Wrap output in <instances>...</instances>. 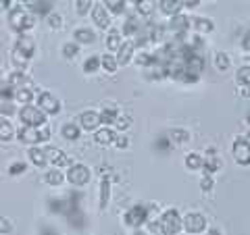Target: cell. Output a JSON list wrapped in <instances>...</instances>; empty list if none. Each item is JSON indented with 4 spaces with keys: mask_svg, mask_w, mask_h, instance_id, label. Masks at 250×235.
Masks as SVG:
<instances>
[{
    "mask_svg": "<svg viewBox=\"0 0 250 235\" xmlns=\"http://www.w3.org/2000/svg\"><path fill=\"white\" fill-rule=\"evenodd\" d=\"M34 15H31L25 6H21V4H17L15 9L11 11V15H9V25L17 31V34H25L27 29H31L34 27Z\"/></svg>",
    "mask_w": 250,
    "mask_h": 235,
    "instance_id": "obj_1",
    "label": "cell"
},
{
    "mask_svg": "<svg viewBox=\"0 0 250 235\" xmlns=\"http://www.w3.org/2000/svg\"><path fill=\"white\" fill-rule=\"evenodd\" d=\"M154 227L159 229L163 235H177L182 229V216H179L177 208H169L161 215V218L154 223Z\"/></svg>",
    "mask_w": 250,
    "mask_h": 235,
    "instance_id": "obj_2",
    "label": "cell"
},
{
    "mask_svg": "<svg viewBox=\"0 0 250 235\" xmlns=\"http://www.w3.org/2000/svg\"><path fill=\"white\" fill-rule=\"evenodd\" d=\"M31 57H34V40L29 36H19L17 44H15V50H13V62L19 69H25Z\"/></svg>",
    "mask_w": 250,
    "mask_h": 235,
    "instance_id": "obj_3",
    "label": "cell"
},
{
    "mask_svg": "<svg viewBox=\"0 0 250 235\" xmlns=\"http://www.w3.org/2000/svg\"><path fill=\"white\" fill-rule=\"evenodd\" d=\"M19 119H21V123L25 125V127H42V125H46V115L40 111V108H36L31 104L21 108Z\"/></svg>",
    "mask_w": 250,
    "mask_h": 235,
    "instance_id": "obj_4",
    "label": "cell"
},
{
    "mask_svg": "<svg viewBox=\"0 0 250 235\" xmlns=\"http://www.w3.org/2000/svg\"><path fill=\"white\" fill-rule=\"evenodd\" d=\"M148 218H150V215H148V208L146 206H142V204H136V206H131L127 213L123 215V221H125V225H129V227H142Z\"/></svg>",
    "mask_w": 250,
    "mask_h": 235,
    "instance_id": "obj_5",
    "label": "cell"
},
{
    "mask_svg": "<svg viewBox=\"0 0 250 235\" xmlns=\"http://www.w3.org/2000/svg\"><path fill=\"white\" fill-rule=\"evenodd\" d=\"M233 158H236L238 164L248 167V162H250V139H248V136L236 137V142H233Z\"/></svg>",
    "mask_w": 250,
    "mask_h": 235,
    "instance_id": "obj_6",
    "label": "cell"
},
{
    "mask_svg": "<svg viewBox=\"0 0 250 235\" xmlns=\"http://www.w3.org/2000/svg\"><path fill=\"white\" fill-rule=\"evenodd\" d=\"M182 227L188 233H202L207 229V216L200 213H190L182 218Z\"/></svg>",
    "mask_w": 250,
    "mask_h": 235,
    "instance_id": "obj_7",
    "label": "cell"
},
{
    "mask_svg": "<svg viewBox=\"0 0 250 235\" xmlns=\"http://www.w3.org/2000/svg\"><path fill=\"white\" fill-rule=\"evenodd\" d=\"M90 169L85 167V164H73L71 169H69V173H67V179H69V183L75 185V187H82V185H88L90 181Z\"/></svg>",
    "mask_w": 250,
    "mask_h": 235,
    "instance_id": "obj_8",
    "label": "cell"
},
{
    "mask_svg": "<svg viewBox=\"0 0 250 235\" xmlns=\"http://www.w3.org/2000/svg\"><path fill=\"white\" fill-rule=\"evenodd\" d=\"M38 104H40V111L46 115H57L61 111V102L57 96H52L50 92H42L40 96H38Z\"/></svg>",
    "mask_w": 250,
    "mask_h": 235,
    "instance_id": "obj_9",
    "label": "cell"
},
{
    "mask_svg": "<svg viewBox=\"0 0 250 235\" xmlns=\"http://www.w3.org/2000/svg\"><path fill=\"white\" fill-rule=\"evenodd\" d=\"M44 156H46V160H50L52 167H57V169H65L71 164V158H69L62 150H57V148H46Z\"/></svg>",
    "mask_w": 250,
    "mask_h": 235,
    "instance_id": "obj_10",
    "label": "cell"
},
{
    "mask_svg": "<svg viewBox=\"0 0 250 235\" xmlns=\"http://www.w3.org/2000/svg\"><path fill=\"white\" fill-rule=\"evenodd\" d=\"M119 54L115 57V60H117V65H127V62L131 60V57H134V50H136V42H131V40H127V42H123L119 48Z\"/></svg>",
    "mask_w": 250,
    "mask_h": 235,
    "instance_id": "obj_11",
    "label": "cell"
},
{
    "mask_svg": "<svg viewBox=\"0 0 250 235\" xmlns=\"http://www.w3.org/2000/svg\"><path fill=\"white\" fill-rule=\"evenodd\" d=\"M92 17H94V23H96L100 29H108V25H111V19H108V13L104 9V4H94Z\"/></svg>",
    "mask_w": 250,
    "mask_h": 235,
    "instance_id": "obj_12",
    "label": "cell"
},
{
    "mask_svg": "<svg viewBox=\"0 0 250 235\" xmlns=\"http://www.w3.org/2000/svg\"><path fill=\"white\" fill-rule=\"evenodd\" d=\"M188 27H190V17H184V15H173V19L169 21V29L175 31L179 38L186 36Z\"/></svg>",
    "mask_w": 250,
    "mask_h": 235,
    "instance_id": "obj_13",
    "label": "cell"
},
{
    "mask_svg": "<svg viewBox=\"0 0 250 235\" xmlns=\"http://www.w3.org/2000/svg\"><path fill=\"white\" fill-rule=\"evenodd\" d=\"M17 136H19V139L21 142H25V144H40L42 139H40V129L38 127H23L17 131Z\"/></svg>",
    "mask_w": 250,
    "mask_h": 235,
    "instance_id": "obj_14",
    "label": "cell"
},
{
    "mask_svg": "<svg viewBox=\"0 0 250 235\" xmlns=\"http://www.w3.org/2000/svg\"><path fill=\"white\" fill-rule=\"evenodd\" d=\"M80 125H82L83 129H88V131L98 129V125H100V117H98V113H94V111H85V113H82V117H80Z\"/></svg>",
    "mask_w": 250,
    "mask_h": 235,
    "instance_id": "obj_15",
    "label": "cell"
},
{
    "mask_svg": "<svg viewBox=\"0 0 250 235\" xmlns=\"http://www.w3.org/2000/svg\"><path fill=\"white\" fill-rule=\"evenodd\" d=\"M115 129H111V127H104V129H98L96 131V136H94V139H96V144H100V146H111L113 144V139H115Z\"/></svg>",
    "mask_w": 250,
    "mask_h": 235,
    "instance_id": "obj_16",
    "label": "cell"
},
{
    "mask_svg": "<svg viewBox=\"0 0 250 235\" xmlns=\"http://www.w3.org/2000/svg\"><path fill=\"white\" fill-rule=\"evenodd\" d=\"M161 11L165 15H179L182 11V0H161Z\"/></svg>",
    "mask_w": 250,
    "mask_h": 235,
    "instance_id": "obj_17",
    "label": "cell"
},
{
    "mask_svg": "<svg viewBox=\"0 0 250 235\" xmlns=\"http://www.w3.org/2000/svg\"><path fill=\"white\" fill-rule=\"evenodd\" d=\"M29 83V79L25 77V73H21V71H15L11 77H9V81H6V85L13 90H19V88H25V85Z\"/></svg>",
    "mask_w": 250,
    "mask_h": 235,
    "instance_id": "obj_18",
    "label": "cell"
},
{
    "mask_svg": "<svg viewBox=\"0 0 250 235\" xmlns=\"http://www.w3.org/2000/svg\"><path fill=\"white\" fill-rule=\"evenodd\" d=\"M15 136V129H13V125L9 119H0V139L2 142H11Z\"/></svg>",
    "mask_w": 250,
    "mask_h": 235,
    "instance_id": "obj_19",
    "label": "cell"
},
{
    "mask_svg": "<svg viewBox=\"0 0 250 235\" xmlns=\"http://www.w3.org/2000/svg\"><path fill=\"white\" fill-rule=\"evenodd\" d=\"M75 42H80V44H92L94 42V34H92V29L88 27H80V29H75Z\"/></svg>",
    "mask_w": 250,
    "mask_h": 235,
    "instance_id": "obj_20",
    "label": "cell"
},
{
    "mask_svg": "<svg viewBox=\"0 0 250 235\" xmlns=\"http://www.w3.org/2000/svg\"><path fill=\"white\" fill-rule=\"evenodd\" d=\"M108 198H111V181L108 179H103V183H100V208H106L108 204Z\"/></svg>",
    "mask_w": 250,
    "mask_h": 235,
    "instance_id": "obj_21",
    "label": "cell"
},
{
    "mask_svg": "<svg viewBox=\"0 0 250 235\" xmlns=\"http://www.w3.org/2000/svg\"><path fill=\"white\" fill-rule=\"evenodd\" d=\"M27 6L36 15H46L50 9V2H46V0H27Z\"/></svg>",
    "mask_w": 250,
    "mask_h": 235,
    "instance_id": "obj_22",
    "label": "cell"
},
{
    "mask_svg": "<svg viewBox=\"0 0 250 235\" xmlns=\"http://www.w3.org/2000/svg\"><path fill=\"white\" fill-rule=\"evenodd\" d=\"M44 181L48 183V185H52V187H59L62 183V173H61L59 169H50L48 173L44 175Z\"/></svg>",
    "mask_w": 250,
    "mask_h": 235,
    "instance_id": "obj_23",
    "label": "cell"
},
{
    "mask_svg": "<svg viewBox=\"0 0 250 235\" xmlns=\"http://www.w3.org/2000/svg\"><path fill=\"white\" fill-rule=\"evenodd\" d=\"M29 160L34 162L36 167H44V164L48 162L46 160V156H44V150H40V148H36V146L29 150Z\"/></svg>",
    "mask_w": 250,
    "mask_h": 235,
    "instance_id": "obj_24",
    "label": "cell"
},
{
    "mask_svg": "<svg viewBox=\"0 0 250 235\" xmlns=\"http://www.w3.org/2000/svg\"><path fill=\"white\" fill-rule=\"evenodd\" d=\"M202 167H205L207 173H215V171H219V160L215 158V150H208L207 160H202Z\"/></svg>",
    "mask_w": 250,
    "mask_h": 235,
    "instance_id": "obj_25",
    "label": "cell"
},
{
    "mask_svg": "<svg viewBox=\"0 0 250 235\" xmlns=\"http://www.w3.org/2000/svg\"><path fill=\"white\" fill-rule=\"evenodd\" d=\"M13 96H15V100H17V102H21V104L27 106V104L31 102V98H34V94H31L29 88H19L17 92L13 94Z\"/></svg>",
    "mask_w": 250,
    "mask_h": 235,
    "instance_id": "obj_26",
    "label": "cell"
},
{
    "mask_svg": "<svg viewBox=\"0 0 250 235\" xmlns=\"http://www.w3.org/2000/svg\"><path fill=\"white\" fill-rule=\"evenodd\" d=\"M229 65H231V60H229V57L225 52H217L215 54V67L219 69V71H228Z\"/></svg>",
    "mask_w": 250,
    "mask_h": 235,
    "instance_id": "obj_27",
    "label": "cell"
},
{
    "mask_svg": "<svg viewBox=\"0 0 250 235\" xmlns=\"http://www.w3.org/2000/svg\"><path fill=\"white\" fill-rule=\"evenodd\" d=\"M186 167L190 169V171H198V169H202V158H200V154H196V152L188 154V156H186Z\"/></svg>",
    "mask_w": 250,
    "mask_h": 235,
    "instance_id": "obj_28",
    "label": "cell"
},
{
    "mask_svg": "<svg viewBox=\"0 0 250 235\" xmlns=\"http://www.w3.org/2000/svg\"><path fill=\"white\" fill-rule=\"evenodd\" d=\"M106 46H108V50H117V48L121 46V36H119V31H117V29L108 31V36H106Z\"/></svg>",
    "mask_w": 250,
    "mask_h": 235,
    "instance_id": "obj_29",
    "label": "cell"
},
{
    "mask_svg": "<svg viewBox=\"0 0 250 235\" xmlns=\"http://www.w3.org/2000/svg\"><path fill=\"white\" fill-rule=\"evenodd\" d=\"M140 21L136 17H129L127 21H125V25H123V31H125V36H136L138 31H140Z\"/></svg>",
    "mask_w": 250,
    "mask_h": 235,
    "instance_id": "obj_30",
    "label": "cell"
},
{
    "mask_svg": "<svg viewBox=\"0 0 250 235\" xmlns=\"http://www.w3.org/2000/svg\"><path fill=\"white\" fill-rule=\"evenodd\" d=\"M100 65H103V69L106 73H115L117 71V60H115L113 54H108V52L104 54L103 59H100Z\"/></svg>",
    "mask_w": 250,
    "mask_h": 235,
    "instance_id": "obj_31",
    "label": "cell"
},
{
    "mask_svg": "<svg viewBox=\"0 0 250 235\" xmlns=\"http://www.w3.org/2000/svg\"><path fill=\"white\" fill-rule=\"evenodd\" d=\"M61 133H62V137H65V139H77V137H80V127H77L75 123H67Z\"/></svg>",
    "mask_w": 250,
    "mask_h": 235,
    "instance_id": "obj_32",
    "label": "cell"
},
{
    "mask_svg": "<svg viewBox=\"0 0 250 235\" xmlns=\"http://www.w3.org/2000/svg\"><path fill=\"white\" fill-rule=\"evenodd\" d=\"M98 117H100V123L111 125V123H115V119H117V108H115V106H106Z\"/></svg>",
    "mask_w": 250,
    "mask_h": 235,
    "instance_id": "obj_33",
    "label": "cell"
},
{
    "mask_svg": "<svg viewBox=\"0 0 250 235\" xmlns=\"http://www.w3.org/2000/svg\"><path fill=\"white\" fill-rule=\"evenodd\" d=\"M194 25H196L202 34H208V31H213L215 25H213V21L210 19H205V17H194Z\"/></svg>",
    "mask_w": 250,
    "mask_h": 235,
    "instance_id": "obj_34",
    "label": "cell"
},
{
    "mask_svg": "<svg viewBox=\"0 0 250 235\" xmlns=\"http://www.w3.org/2000/svg\"><path fill=\"white\" fill-rule=\"evenodd\" d=\"M100 69V59L98 57H90L88 60L83 62V71L85 73H96Z\"/></svg>",
    "mask_w": 250,
    "mask_h": 235,
    "instance_id": "obj_35",
    "label": "cell"
},
{
    "mask_svg": "<svg viewBox=\"0 0 250 235\" xmlns=\"http://www.w3.org/2000/svg\"><path fill=\"white\" fill-rule=\"evenodd\" d=\"M11 98H13V90L9 88V85H0V108L9 102Z\"/></svg>",
    "mask_w": 250,
    "mask_h": 235,
    "instance_id": "obj_36",
    "label": "cell"
},
{
    "mask_svg": "<svg viewBox=\"0 0 250 235\" xmlns=\"http://www.w3.org/2000/svg\"><path fill=\"white\" fill-rule=\"evenodd\" d=\"M171 139H175V142L184 144V142L190 139V133H188L186 129H173V131H171Z\"/></svg>",
    "mask_w": 250,
    "mask_h": 235,
    "instance_id": "obj_37",
    "label": "cell"
},
{
    "mask_svg": "<svg viewBox=\"0 0 250 235\" xmlns=\"http://www.w3.org/2000/svg\"><path fill=\"white\" fill-rule=\"evenodd\" d=\"M106 2V6H108V11L111 13H115V15H119V13H123V0H104Z\"/></svg>",
    "mask_w": 250,
    "mask_h": 235,
    "instance_id": "obj_38",
    "label": "cell"
},
{
    "mask_svg": "<svg viewBox=\"0 0 250 235\" xmlns=\"http://www.w3.org/2000/svg\"><path fill=\"white\" fill-rule=\"evenodd\" d=\"M94 0H77V4H75V11L77 15H85L90 11V6H92Z\"/></svg>",
    "mask_w": 250,
    "mask_h": 235,
    "instance_id": "obj_39",
    "label": "cell"
},
{
    "mask_svg": "<svg viewBox=\"0 0 250 235\" xmlns=\"http://www.w3.org/2000/svg\"><path fill=\"white\" fill-rule=\"evenodd\" d=\"M48 25H50L52 29H61V27H62V17H61L59 13L48 15Z\"/></svg>",
    "mask_w": 250,
    "mask_h": 235,
    "instance_id": "obj_40",
    "label": "cell"
},
{
    "mask_svg": "<svg viewBox=\"0 0 250 235\" xmlns=\"http://www.w3.org/2000/svg\"><path fill=\"white\" fill-rule=\"evenodd\" d=\"M138 9H140V13H142V15H150L154 11V2H152V0H142V2L138 4Z\"/></svg>",
    "mask_w": 250,
    "mask_h": 235,
    "instance_id": "obj_41",
    "label": "cell"
},
{
    "mask_svg": "<svg viewBox=\"0 0 250 235\" xmlns=\"http://www.w3.org/2000/svg\"><path fill=\"white\" fill-rule=\"evenodd\" d=\"M62 54H65V59H73L75 54H77V46L73 42L65 44V46H62Z\"/></svg>",
    "mask_w": 250,
    "mask_h": 235,
    "instance_id": "obj_42",
    "label": "cell"
},
{
    "mask_svg": "<svg viewBox=\"0 0 250 235\" xmlns=\"http://www.w3.org/2000/svg\"><path fill=\"white\" fill-rule=\"evenodd\" d=\"M25 162H13L11 167H9V173L11 175H21V173H25Z\"/></svg>",
    "mask_w": 250,
    "mask_h": 235,
    "instance_id": "obj_43",
    "label": "cell"
},
{
    "mask_svg": "<svg viewBox=\"0 0 250 235\" xmlns=\"http://www.w3.org/2000/svg\"><path fill=\"white\" fill-rule=\"evenodd\" d=\"M248 75H250L248 65H246V67H242V71L238 73V83H240V85H244V88H248Z\"/></svg>",
    "mask_w": 250,
    "mask_h": 235,
    "instance_id": "obj_44",
    "label": "cell"
},
{
    "mask_svg": "<svg viewBox=\"0 0 250 235\" xmlns=\"http://www.w3.org/2000/svg\"><path fill=\"white\" fill-rule=\"evenodd\" d=\"M115 125H117V129H127L131 125V119H129V117H119V115H117Z\"/></svg>",
    "mask_w": 250,
    "mask_h": 235,
    "instance_id": "obj_45",
    "label": "cell"
},
{
    "mask_svg": "<svg viewBox=\"0 0 250 235\" xmlns=\"http://www.w3.org/2000/svg\"><path fill=\"white\" fill-rule=\"evenodd\" d=\"M113 144L117 146V148H127V144H129V139L125 137V136H115V139H113Z\"/></svg>",
    "mask_w": 250,
    "mask_h": 235,
    "instance_id": "obj_46",
    "label": "cell"
},
{
    "mask_svg": "<svg viewBox=\"0 0 250 235\" xmlns=\"http://www.w3.org/2000/svg\"><path fill=\"white\" fill-rule=\"evenodd\" d=\"M213 179H210L208 175L205 177V179H202V181H200V187H202V192H210V190H213Z\"/></svg>",
    "mask_w": 250,
    "mask_h": 235,
    "instance_id": "obj_47",
    "label": "cell"
},
{
    "mask_svg": "<svg viewBox=\"0 0 250 235\" xmlns=\"http://www.w3.org/2000/svg\"><path fill=\"white\" fill-rule=\"evenodd\" d=\"M0 233H11V223L0 216Z\"/></svg>",
    "mask_w": 250,
    "mask_h": 235,
    "instance_id": "obj_48",
    "label": "cell"
},
{
    "mask_svg": "<svg viewBox=\"0 0 250 235\" xmlns=\"http://www.w3.org/2000/svg\"><path fill=\"white\" fill-rule=\"evenodd\" d=\"M48 137H50V129L46 127V125H42V129H40V139H42V142H46Z\"/></svg>",
    "mask_w": 250,
    "mask_h": 235,
    "instance_id": "obj_49",
    "label": "cell"
},
{
    "mask_svg": "<svg viewBox=\"0 0 250 235\" xmlns=\"http://www.w3.org/2000/svg\"><path fill=\"white\" fill-rule=\"evenodd\" d=\"M200 0H182V6H188V9H194V6H198Z\"/></svg>",
    "mask_w": 250,
    "mask_h": 235,
    "instance_id": "obj_50",
    "label": "cell"
},
{
    "mask_svg": "<svg viewBox=\"0 0 250 235\" xmlns=\"http://www.w3.org/2000/svg\"><path fill=\"white\" fill-rule=\"evenodd\" d=\"M9 4H11V0H0V13H4L9 9Z\"/></svg>",
    "mask_w": 250,
    "mask_h": 235,
    "instance_id": "obj_51",
    "label": "cell"
},
{
    "mask_svg": "<svg viewBox=\"0 0 250 235\" xmlns=\"http://www.w3.org/2000/svg\"><path fill=\"white\" fill-rule=\"evenodd\" d=\"M208 235H221V231L219 229H208Z\"/></svg>",
    "mask_w": 250,
    "mask_h": 235,
    "instance_id": "obj_52",
    "label": "cell"
},
{
    "mask_svg": "<svg viewBox=\"0 0 250 235\" xmlns=\"http://www.w3.org/2000/svg\"><path fill=\"white\" fill-rule=\"evenodd\" d=\"M44 235H57V233H54L52 229H46V231H44Z\"/></svg>",
    "mask_w": 250,
    "mask_h": 235,
    "instance_id": "obj_53",
    "label": "cell"
},
{
    "mask_svg": "<svg viewBox=\"0 0 250 235\" xmlns=\"http://www.w3.org/2000/svg\"><path fill=\"white\" fill-rule=\"evenodd\" d=\"M127 2H134V4H140V2H142V0H127Z\"/></svg>",
    "mask_w": 250,
    "mask_h": 235,
    "instance_id": "obj_54",
    "label": "cell"
},
{
    "mask_svg": "<svg viewBox=\"0 0 250 235\" xmlns=\"http://www.w3.org/2000/svg\"><path fill=\"white\" fill-rule=\"evenodd\" d=\"M134 235H148V233H144V231H136Z\"/></svg>",
    "mask_w": 250,
    "mask_h": 235,
    "instance_id": "obj_55",
    "label": "cell"
},
{
    "mask_svg": "<svg viewBox=\"0 0 250 235\" xmlns=\"http://www.w3.org/2000/svg\"><path fill=\"white\" fill-rule=\"evenodd\" d=\"M0 75H2V71H0Z\"/></svg>",
    "mask_w": 250,
    "mask_h": 235,
    "instance_id": "obj_56",
    "label": "cell"
}]
</instances>
